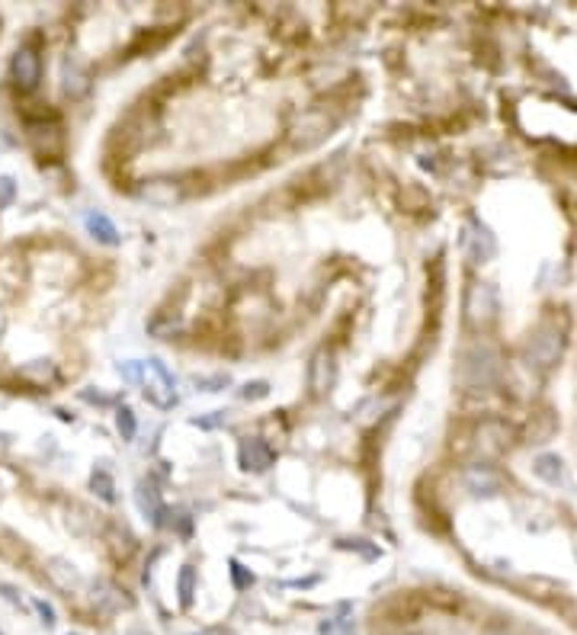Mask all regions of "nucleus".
<instances>
[{
  "mask_svg": "<svg viewBox=\"0 0 577 635\" xmlns=\"http://www.w3.org/2000/svg\"><path fill=\"white\" fill-rule=\"evenodd\" d=\"M10 80L23 93L36 90L42 84V55L36 46H20L10 55Z\"/></svg>",
  "mask_w": 577,
  "mask_h": 635,
  "instance_id": "nucleus-1",
  "label": "nucleus"
},
{
  "mask_svg": "<svg viewBox=\"0 0 577 635\" xmlns=\"http://www.w3.org/2000/svg\"><path fill=\"white\" fill-rule=\"evenodd\" d=\"M26 138H29V144H33V151L39 157L61 154V144H65L61 125L52 122V119H29V122H26Z\"/></svg>",
  "mask_w": 577,
  "mask_h": 635,
  "instance_id": "nucleus-2",
  "label": "nucleus"
},
{
  "mask_svg": "<svg viewBox=\"0 0 577 635\" xmlns=\"http://www.w3.org/2000/svg\"><path fill=\"white\" fill-rule=\"evenodd\" d=\"M46 577L55 590H61V594H68V597L84 590V575L78 571V565L68 562V558H61V556L46 562Z\"/></svg>",
  "mask_w": 577,
  "mask_h": 635,
  "instance_id": "nucleus-3",
  "label": "nucleus"
},
{
  "mask_svg": "<svg viewBox=\"0 0 577 635\" xmlns=\"http://www.w3.org/2000/svg\"><path fill=\"white\" fill-rule=\"evenodd\" d=\"M334 379H337L334 354H328V350H318L315 360H311V366H309V386H311V392H318V395L330 392Z\"/></svg>",
  "mask_w": 577,
  "mask_h": 635,
  "instance_id": "nucleus-4",
  "label": "nucleus"
},
{
  "mask_svg": "<svg viewBox=\"0 0 577 635\" xmlns=\"http://www.w3.org/2000/svg\"><path fill=\"white\" fill-rule=\"evenodd\" d=\"M84 225H87V235H90L97 244H103V248H119V244H122V235H119L116 222H112L106 212H97V209L87 212Z\"/></svg>",
  "mask_w": 577,
  "mask_h": 635,
  "instance_id": "nucleus-5",
  "label": "nucleus"
},
{
  "mask_svg": "<svg viewBox=\"0 0 577 635\" xmlns=\"http://www.w3.org/2000/svg\"><path fill=\"white\" fill-rule=\"evenodd\" d=\"M468 322H475V324H481V322H488L494 312H498V292H494L491 286H475L472 292H468Z\"/></svg>",
  "mask_w": 577,
  "mask_h": 635,
  "instance_id": "nucleus-6",
  "label": "nucleus"
},
{
  "mask_svg": "<svg viewBox=\"0 0 577 635\" xmlns=\"http://www.w3.org/2000/svg\"><path fill=\"white\" fill-rule=\"evenodd\" d=\"M237 459L247 471H267L273 465V450H269L263 439H244L241 450H237Z\"/></svg>",
  "mask_w": 577,
  "mask_h": 635,
  "instance_id": "nucleus-7",
  "label": "nucleus"
},
{
  "mask_svg": "<svg viewBox=\"0 0 577 635\" xmlns=\"http://www.w3.org/2000/svg\"><path fill=\"white\" fill-rule=\"evenodd\" d=\"M16 376H20V382H26V386L46 388V386H52V382L58 379V369H55V363H52V360H46V356H39V360L23 363V366L16 369Z\"/></svg>",
  "mask_w": 577,
  "mask_h": 635,
  "instance_id": "nucleus-8",
  "label": "nucleus"
},
{
  "mask_svg": "<svg viewBox=\"0 0 577 635\" xmlns=\"http://www.w3.org/2000/svg\"><path fill=\"white\" fill-rule=\"evenodd\" d=\"M135 504H138V511H142L144 520H152L154 526L164 524L167 511H164V504H161L158 492H154V488L148 485V482H142V485L135 488Z\"/></svg>",
  "mask_w": 577,
  "mask_h": 635,
  "instance_id": "nucleus-9",
  "label": "nucleus"
},
{
  "mask_svg": "<svg viewBox=\"0 0 577 635\" xmlns=\"http://www.w3.org/2000/svg\"><path fill=\"white\" fill-rule=\"evenodd\" d=\"M61 90H65L71 100H80L87 90H90V78H87V71L78 65V61L68 58L65 68H61Z\"/></svg>",
  "mask_w": 577,
  "mask_h": 635,
  "instance_id": "nucleus-10",
  "label": "nucleus"
},
{
  "mask_svg": "<svg viewBox=\"0 0 577 635\" xmlns=\"http://www.w3.org/2000/svg\"><path fill=\"white\" fill-rule=\"evenodd\" d=\"M536 475L549 482V485H561V482H564V462L558 456H539L536 459Z\"/></svg>",
  "mask_w": 577,
  "mask_h": 635,
  "instance_id": "nucleus-11",
  "label": "nucleus"
},
{
  "mask_svg": "<svg viewBox=\"0 0 577 635\" xmlns=\"http://www.w3.org/2000/svg\"><path fill=\"white\" fill-rule=\"evenodd\" d=\"M90 488L93 494H97L100 501H106V504H116V482H112V475L106 469H97L90 475Z\"/></svg>",
  "mask_w": 577,
  "mask_h": 635,
  "instance_id": "nucleus-12",
  "label": "nucleus"
},
{
  "mask_svg": "<svg viewBox=\"0 0 577 635\" xmlns=\"http://www.w3.org/2000/svg\"><path fill=\"white\" fill-rule=\"evenodd\" d=\"M504 437H507V430L500 424H485L478 430V450L481 452H498L500 446H504Z\"/></svg>",
  "mask_w": 577,
  "mask_h": 635,
  "instance_id": "nucleus-13",
  "label": "nucleus"
},
{
  "mask_svg": "<svg viewBox=\"0 0 577 635\" xmlns=\"http://www.w3.org/2000/svg\"><path fill=\"white\" fill-rule=\"evenodd\" d=\"M177 594H180V603H184V607H190L193 594H196V568H193V565H184V568H180Z\"/></svg>",
  "mask_w": 577,
  "mask_h": 635,
  "instance_id": "nucleus-14",
  "label": "nucleus"
},
{
  "mask_svg": "<svg viewBox=\"0 0 577 635\" xmlns=\"http://www.w3.org/2000/svg\"><path fill=\"white\" fill-rule=\"evenodd\" d=\"M116 427H119V433H122V439L135 437L138 420H135V414H131V407H119V411H116Z\"/></svg>",
  "mask_w": 577,
  "mask_h": 635,
  "instance_id": "nucleus-15",
  "label": "nucleus"
},
{
  "mask_svg": "<svg viewBox=\"0 0 577 635\" xmlns=\"http://www.w3.org/2000/svg\"><path fill=\"white\" fill-rule=\"evenodd\" d=\"M116 369L125 382H144V363L142 360H125V363H119Z\"/></svg>",
  "mask_w": 577,
  "mask_h": 635,
  "instance_id": "nucleus-16",
  "label": "nucleus"
},
{
  "mask_svg": "<svg viewBox=\"0 0 577 635\" xmlns=\"http://www.w3.org/2000/svg\"><path fill=\"white\" fill-rule=\"evenodd\" d=\"M468 488H472L475 494H481V488H498V482L491 479V475H488V471H468ZM488 494V492H485Z\"/></svg>",
  "mask_w": 577,
  "mask_h": 635,
  "instance_id": "nucleus-17",
  "label": "nucleus"
},
{
  "mask_svg": "<svg viewBox=\"0 0 577 635\" xmlns=\"http://www.w3.org/2000/svg\"><path fill=\"white\" fill-rule=\"evenodd\" d=\"M16 199V180L14 177H0V209H10Z\"/></svg>",
  "mask_w": 577,
  "mask_h": 635,
  "instance_id": "nucleus-18",
  "label": "nucleus"
},
{
  "mask_svg": "<svg viewBox=\"0 0 577 635\" xmlns=\"http://www.w3.org/2000/svg\"><path fill=\"white\" fill-rule=\"evenodd\" d=\"M33 607H36V613H39V619H42V626H46V629H52L55 622H58V616H55V607H52V603L42 600V597H36Z\"/></svg>",
  "mask_w": 577,
  "mask_h": 635,
  "instance_id": "nucleus-19",
  "label": "nucleus"
},
{
  "mask_svg": "<svg viewBox=\"0 0 577 635\" xmlns=\"http://www.w3.org/2000/svg\"><path fill=\"white\" fill-rule=\"evenodd\" d=\"M231 581H235L237 590H244V587H250V584H254V575H250V571H244L241 562H231Z\"/></svg>",
  "mask_w": 577,
  "mask_h": 635,
  "instance_id": "nucleus-20",
  "label": "nucleus"
},
{
  "mask_svg": "<svg viewBox=\"0 0 577 635\" xmlns=\"http://www.w3.org/2000/svg\"><path fill=\"white\" fill-rule=\"evenodd\" d=\"M267 395H269V386H267V382H250V386H244L241 398L257 401V398H267Z\"/></svg>",
  "mask_w": 577,
  "mask_h": 635,
  "instance_id": "nucleus-21",
  "label": "nucleus"
},
{
  "mask_svg": "<svg viewBox=\"0 0 577 635\" xmlns=\"http://www.w3.org/2000/svg\"><path fill=\"white\" fill-rule=\"evenodd\" d=\"M215 418H196L193 424L196 427H203V430H212V427H218V424H225V411H212Z\"/></svg>",
  "mask_w": 577,
  "mask_h": 635,
  "instance_id": "nucleus-22",
  "label": "nucleus"
},
{
  "mask_svg": "<svg viewBox=\"0 0 577 635\" xmlns=\"http://www.w3.org/2000/svg\"><path fill=\"white\" fill-rule=\"evenodd\" d=\"M0 635H4V629H0Z\"/></svg>",
  "mask_w": 577,
  "mask_h": 635,
  "instance_id": "nucleus-23",
  "label": "nucleus"
},
{
  "mask_svg": "<svg viewBox=\"0 0 577 635\" xmlns=\"http://www.w3.org/2000/svg\"><path fill=\"white\" fill-rule=\"evenodd\" d=\"M74 635H78V632H74Z\"/></svg>",
  "mask_w": 577,
  "mask_h": 635,
  "instance_id": "nucleus-24",
  "label": "nucleus"
}]
</instances>
